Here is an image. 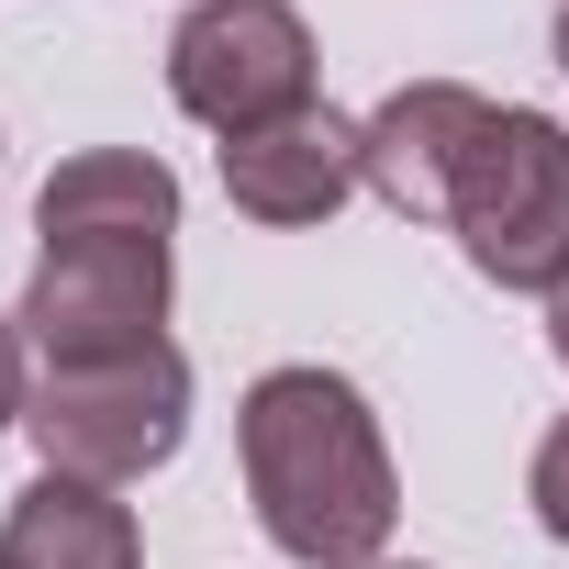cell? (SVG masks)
<instances>
[{
	"instance_id": "cell-7",
	"label": "cell",
	"mask_w": 569,
	"mask_h": 569,
	"mask_svg": "<svg viewBox=\"0 0 569 569\" xmlns=\"http://www.w3.org/2000/svg\"><path fill=\"white\" fill-rule=\"evenodd\" d=\"M491 112H502V101H480V90H458V79H413V90H391V101L358 123L369 190H380L391 212H413V223H447L458 168H469V146L491 134Z\"/></svg>"
},
{
	"instance_id": "cell-10",
	"label": "cell",
	"mask_w": 569,
	"mask_h": 569,
	"mask_svg": "<svg viewBox=\"0 0 569 569\" xmlns=\"http://www.w3.org/2000/svg\"><path fill=\"white\" fill-rule=\"evenodd\" d=\"M525 502H536V525L569 547V413L547 425V447H536V469H525Z\"/></svg>"
},
{
	"instance_id": "cell-1",
	"label": "cell",
	"mask_w": 569,
	"mask_h": 569,
	"mask_svg": "<svg viewBox=\"0 0 569 569\" xmlns=\"http://www.w3.org/2000/svg\"><path fill=\"white\" fill-rule=\"evenodd\" d=\"M234 458H246V502H257L279 558H302V569H380V547L402 525V480H391V447H380L358 380L268 369L246 391V413H234Z\"/></svg>"
},
{
	"instance_id": "cell-4",
	"label": "cell",
	"mask_w": 569,
	"mask_h": 569,
	"mask_svg": "<svg viewBox=\"0 0 569 569\" xmlns=\"http://www.w3.org/2000/svg\"><path fill=\"white\" fill-rule=\"evenodd\" d=\"M168 101L212 134L313 112V23L291 0H190L168 34Z\"/></svg>"
},
{
	"instance_id": "cell-14",
	"label": "cell",
	"mask_w": 569,
	"mask_h": 569,
	"mask_svg": "<svg viewBox=\"0 0 569 569\" xmlns=\"http://www.w3.org/2000/svg\"><path fill=\"white\" fill-rule=\"evenodd\" d=\"M380 569H402V558H380Z\"/></svg>"
},
{
	"instance_id": "cell-3",
	"label": "cell",
	"mask_w": 569,
	"mask_h": 569,
	"mask_svg": "<svg viewBox=\"0 0 569 569\" xmlns=\"http://www.w3.org/2000/svg\"><path fill=\"white\" fill-rule=\"evenodd\" d=\"M23 425H34L46 469L123 491V480H146V469L179 458V436H190V358L146 347V358H101V369H46L34 402H23Z\"/></svg>"
},
{
	"instance_id": "cell-2",
	"label": "cell",
	"mask_w": 569,
	"mask_h": 569,
	"mask_svg": "<svg viewBox=\"0 0 569 569\" xmlns=\"http://www.w3.org/2000/svg\"><path fill=\"white\" fill-rule=\"evenodd\" d=\"M447 223H458V246L491 291H558L569 279V123L502 101L491 134L458 168Z\"/></svg>"
},
{
	"instance_id": "cell-11",
	"label": "cell",
	"mask_w": 569,
	"mask_h": 569,
	"mask_svg": "<svg viewBox=\"0 0 569 569\" xmlns=\"http://www.w3.org/2000/svg\"><path fill=\"white\" fill-rule=\"evenodd\" d=\"M34 380H23V313H0V425H23Z\"/></svg>"
},
{
	"instance_id": "cell-6",
	"label": "cell",
	"mask_w": 569,
	"mask_h": 569,
	"mask_svg": "<svg viewBox=\"0 0 569 569\" xmlns=\"http://www.w3.org/2000/svg\"><path fill=\"white\" fill-rule=\"evenodd\" d=\"M347 190H369V157H358V123L347 112H291V123H257V134H223V201L246 223H279L302 234L325 223Z\"/></svg>"
},
{
	"instance_id": "cell-5",
	"label": "cell",
	"mask_w": 569,
	"mask_h": 569,
	"mask_svg": "<svg viewBox=\"0 0 569 569\" xmlns=\"http://www.w3.org/2000/svg\"><path fill=\"white\" fill-rule=\"evenodd\" d=\"M157 325H168V234H68L23 279V347H46V369L146 358L168 347Z\"/></svg>"
},
{
	"instance_id": "cell-12",
	"label": "cell",
	"mask_w": 569,
	"mask_h": 569,
	"mask_svg": "<svg viewBox=\"0 0 569 569\" xmlns=\"http://www.w3.org/2000/svg\"><path fill=\"white\" fill-rule=\"evenodd\" d=\"M547 347H558V369H569V279L547 291Z\"/></svg>"
},
{
	"instance_id": "cell-13",
	"label": "cell",
	"mask_w": 569,
	"mask_h": 569,
	"mask_svg": "<svg viewBox=\"0 0 569 569\" xmlns=\"http://www.w3.org/2000/svg\"><path fill=\"white\" fill-rule=\"evenodd\" d=\"M558 68H569V0H558Z\"/></svg>"
},
{
	"instance_id": "cell-8",
	"label": "cell",
	"mask_w": 569,
	"mask_h": 569,
	"mask_svg": "<svg viewBox=\"0 0 569 569\" xmlns=\"http://www.w3.org/2000/svg\"><path fill=\"white\" fill-rule=\"evenodd\" d=\"M0 569H146L134 502H112L101 480L34 469L12 491V513H0Z\"/></svg>"
},
{
	"instance_id": "cell-9",
	"label": "cell",
	"mask_w": 569,
	"mask_h": 569,
	"mask_svg": "<svg viewBox=\"0 0 569 569\" xmlns=\"http://www.w3.org/2000/svg\"><path fill=\"white\" fill-rule=\"evenodd\" d=\"M34 234L46 246H68V234H179V168L146 157V146H90L34 190Z\"/></svg>"
}]
</instances>
